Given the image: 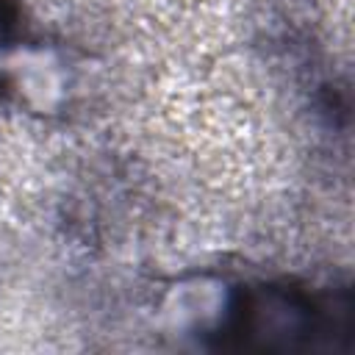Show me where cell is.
I'll return each instance as SVG.
<instances>
[{
	"mask_svg": "<svg viewBox=\"0 0 355 355\" xmlns=\"http://www.w3.org/2000/svg\"><path fill=\"white\" fill-rule=\"evenodd\" d=\"M19 33V11L14 0H0V86L6 83V58Z\"/></svg>",
	"mask_w": 355,
	"mask_h": 355,
	"instance_id": "7a4b0ae2",
	"label": "cell"
},
{
	"mask_svg": "<svg viewBox=\"0 0 355 355\" xmlns=\"http://www.w3.org/2000/svg\"><path fill=\"white\" fill-rule=\"evenodd\" d=\"M349 330V297H327L294 283L244 286L222 322L219 344L247 352H302L330 347Z\"/></svg>",
	"mask_w": 355,
	"mask_h": 355,
	"instance_id": "6da1fadb",
	"label": "cell"
}]
</instances>
